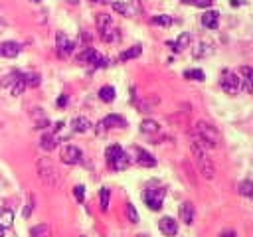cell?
<instances>
[{
    "instance_id": "cell-1",
    "label": "cell",
    "mask_w": 253,
    "mask_h": 237,
    "mask_svg": "<svg viewBox=\"0 0 253 237\" xmlns=\"http://www.w3.org/2000/svg\"><path fill=\"white\" fill-rule=\"evenodd\" d=\"M194 140H198L204 148H217L221 142V134L213 124L206 120H198L194 126Z\"/></svg>"
},
{
    "instance_id": "cell-2",
    "label": "cell",
    "mask_w": 253,
    "mask_h": 237,
    "mask_svg": "<svg viewBox=\"0 0 253 237\" xmlns=\"http://www.w3.org/2000/svg\"><path fill=\"white\" fill-rule=\"evenodd\" d=\"M38 174H40V180L45 184V186H49V188H57L59 186V170H57V166L49 160V158H40V162H38Z\"/></svg>"
},
{
    "instance_id": "cell-3",
    "label": "cell",
    "mask_w": 253,
    "mask_h": 237,
    "mask_svg": "<svg viewBox=\"0 0 253 237\" xmlns=\"http://www.w3.org/2000/svg\"><path fill=\"white\" fill-rule=\"evenodd\" d=\"M192 154H194V158H196V164H198V168H200L202 176H204V178H208V180H211V178H213V174H215L213 162L208 158L206 148H204L198 140H194V142H192Z\"/></svg>"
},
{
    "instance_id": "cell-4",
    "label": "cell",
    "mask_w": 253,
    "mask_h": 237,
    "mask_svg": "<svg viewBox=\"0 0 253 237\" xmlns=\"http://www.w3.org/2000/svg\"><path fill=\"white\" fill-rule=\"evenodd\" d=\"M97 30H99V36L103 41L107 43H113L119 40V30L113 22V18L109 14H99L97 16Z\"/></svg>"
},
{
    "instance_id": "cell-5",
    "label": "cell",
    "mask_w": 253,
    "mask_h": 237,
    "mask_svg": "<svg viewBox=\"0 0 253 237\" xmlns=\"http://www.w3.org/2000/svg\"><path fill=\"white\" fill-rule=\"evenodd\" d=\"M219 85L221 89L227 93V95H237L241 91V79L237 73L229 71V69H223L221 71V79H219Z\"/></svg>"
},
{
    "instance_id": "cell-6",
    "label": "cell",
    "mask_w": 253,
    "mask_h": 237,
    "mask_svg": "<svg viewBox=\"0 0 253 237\" xmlns=\"http://www.w3.org/2000/svg\"><path fill=\"white\" fill-rule=\"evenodd\" d=\"M164 194H166V192H164L162 188H148V190H144L142 199H144V203H146L152 211H156V209H160V207H162Z\"/></svg>"
},
{
    "instance_id": "cell-7",
    "label": "cell",
    "mask_w": 253,
    "mask_h": 237,
    "mask_svg": "<svg viewBox=\"0 0 253 237\" xmlns=\"http://www.w3.org/2000/svg\"><path fill=\"white\" fill-rule=\"evenodd\" d=\"M77 61H79V63H89V65H93V67H103V65L107 63V59H105L103 55H99V51H95L93 47L83 49V51L79 53Z\"/></svg>"
},
{
    "instance_id": "cell-8",
    "label": "cell",
    "mask_w": 253,
    "mask_h": 237,
    "mask_svg": "<svg viewBox=\"0 0 253 237\" xmlns=\"http://www.w3.org/2000/svg\"><path fill=\"white\" fill-rule=\"evenodd\" d=\"M61 160H63L65 164H69V166L79 164V162L83 160V152H81V148H77V146H73V144H65V146L61 148Z\"/></svg>"
},
{
    "instance_id": "cell-9",
    "label": "cell",
    "mask_w": 253,
    "mask_h": 237,
    "mask_svg": "<svg viewBox=\"0 0 253 237\" xmlns=\"http://www.w3.org/2000/svg\"><path fill=\"white\" fill-rule=\"evenodd\" d=\"M55 49H57L59 57H67L73 51V41L63 32H57V36H55Z\"/></svg>"
},
{
    "instance_id": "cell-10",
    "label": "cell",
    "mask_w": 253,
    "mask_h": 237,
    "mask_svg": "<svg viewBox=\"0 0 253 237\" xmlns=\"http://www.w3.org/2000/svg\"><path fill=\"white\" fill-rule=\"evenodd\" d=\"M239 79H241V89L245 93H253V67L249 65L239 67Z\"/></svg>"
},
{
    "instance_id": "cell-11",
    "label": "cell",
    "mask_w": 253,
    "mask_h": 237,
    "mask_svg": "<svg viewBox=\"0 0 253 237\" xmlns=\"http://www.w3.org/2000/svg\"><path fill=\"white\" fill-rule=\"evenodd\" d=\"M158 229H160L164 235H168V237H174V235L178 233V221H174L172 217L164 215V217L158 221Z\"/></svg>"
},
{
    "instance_id": "cell-12",
    "label": "cell",
    "mask_w": 253,
    "mask_h": 237,
    "mask_svg": "<svg viewBox=\"0 0 253 237\" xmlns=\"http://www.w3.org/2000/svg\"><path fill=\"white\" fill-rule=\"evenodd\" d=\"M99 126H101V130H105V128H123V126H126V120L121 117V115H109V117H105L101 122H99Z\"/></svg>"
},
{
    "instance_id": "cell-13",
    "label": "cell",
    "mask_w": 253,
    "mask_h": 237,
    "mask_svg": "<svg viewBox=\"0 0 253 237\" xmlns=\"http://www.w3.org/2000/svg\"><path fill=\"white\" fill-rule=\"evenodd\" d=\"M134 154H136V164H140V166H146V168H152V166H156V158L152 156V154H148L146 150H142V148H134Z\"/></svg>"
},
{
    "instance_id": "cell-14",
    "label": "cell",
    "mask_w": 253,
    "mask_h": 237,
    "mask_svg": "<svg viewBox=\"0 0 253 237\" xmlns=\"http://www.w3.org/2000/svg\"><path fill=\"white\" fill-rule=\"evenodd\" d=\"M20 43H16V41H2L0 43V57H16L18 53H20Z\"/></svg>"
},
{
    "instance_id": "cell-15",
    "label": "cell",
    "mask_w": 253,
    "mask_h": 237,
    "mask_svg": "<svg viewBox=\"0 0 253 237\" xmlns=\"http://www.w3.org/2000/svg\"><path fill=\"white\" fill-rule=\"evenodd\" d=\"M123 152H125V150H123L119 144H111V146L105 150V156H107V162H109V166H111V168H113V166H115V162L123 156Z\"/></svg>"
},
{
    "instance_id": "cell-16",
    "label": "cell",
    "mask_w": 253,
    "mask_h": 237,
    "mask_svg": "<svg viewBox=\"0 0 253 237\" xmlns=\"http://www.w3.org/2000/svg\"><path fill=\"white\" fill-rule=\"evenodd\" d=\"M180 219H182L186 225H190V223L194 221V205H192L190 201H184V203L180 205Z\"/></svg>"
},
{
    "instance_id": "cell-17",
    "label": "cell",
    "mask_w": 253,
    "mask_h": 237,
    "mask_svg": "<svg viewBox=\"0 0 253 237\" xmlns=\"http://www.w3.org/2000/svg\"><path fill=\"white\" fill-rule=\"evenodd\" d=\"M217 22H219V14H217L215 10H208V12L202 16V24H204L206 28H210V30L217 28Z\"/></svg>"
},
{
    "instance_id": "cell-18",
    "label": "cell",
    "mask_w": 253,
    "mask_h": 237,
    "mask_svg": "<svg viewBox=\"0 0 253 237\" xmlns=\"http://www.w3.org/2000/svg\"><path fill=\"white\" fill-rule=\"evenodd\" d=\"M26 87H28V83H26V75H24V73H18V77L14 79V83H12V87H10V93L18 97V95L24 93Z\"/></svg>"
},
{
    "instance_id": "cell-19",
    "label": "cell",
    "mask_w": 253,
    "mask_h": 237,
    "mask_svg": "<svg viewBox=\"0 0 253 237\" xmlns=\"http://www.w3.org/2000/svg\"><path fill=\"white\" fill-rule=\"evenodd\" d=\"M71 126H73L75 132H87V130L91 128V120H89L87 117H75V118L71 120Z\"/></svg>"
},
{
    "instance_id": "cell-20",
    "label": "cell",
    "mask_w": 253,
    "mask_h": 237,
    "mask_svg": "<svg viewBox=\"0 0 253 237\" xmlns=\"http://www.w3.org/2000/svg\"><path fill=\"white\" fill-rule=\"evenodd\" d=\"M40 146L43 148V150H53L55 146H57V136L55 134H51V132H45V134H42V138H40Z\"/></svg>"
},
{
    "instance_id": "cell-21",
    "label": "cell",
    "mask_w": 253,
    "mask_h": 237,
    "mask_svg": "<svg viewBox=\"0 0 253 237\" xmlns=\"http://www.w3.org/2000/svg\"><path fill=\"white\" fill-rule=\"evenodd\" d=\"M12 223H14V211L8 207H2L0 209V229H8V227H12Z\"/></svg>"
},
{
    "instance_id": "cell-22",
    "label": "cell",
    "mask_w": 253,
    "mask_h": 237,
    "mask_svg": "<svg viewBox=\"0 0 253 237\" xmlns=\"http://www.w3.org/2000/svg\"><path fill=\"white\" fill-rule=\"evenodd\" d=\"M115 95H117V91H115V87H111V85H105V87L99 89V99H101L103 103L115 101Z\"/></svg>"
},
{
    "instance_id": "cell-23",
    "label": "cell",
    "mask_w": 253,
    "mask_h": 237,
    "mask_svg": "<svg viewBox=\"0 0 253 237\" xmlns=\"http://www.w3.org/2000/svg\"><path fill=\"white\" fill-rule=\"evenodd\" d=\"M213 51V45L210 41H200V45L194 49V57H206Z\"/></svg>"
},
{
    "instance_id": "cell-24",
    "label": "cell",
    "mask_w": 253,
    "mask_h": 237,
    "mask_svg": "<svg viewBox=\"0 0 253 237\" xmlns=\"http://www.w3.org/2000/svg\"><path fill=\"white\" fill-rule=\"evenodd\" d=\"M158 122L156 120H150V118H146V120H142L140 122V132H144V134H154V132H158Z\"/></svg>"
},
{
    "instance_id": "cell-25",
    "label": "cell",
    "mask_w": 253,
    "mask_h": 237,
    "mask_svg": "<svg viewBox=\"0 0 253 237\" xmlns=\"http://www.w3.org/2000/svg\"><path fill=\"white\" fill-rule=\"evenodd\" d=\"M190 41H192V36H190L188 32H184V34L178 36V40H176V43H174V49H176V51H182L184 47L190 45Z\"/></svg>"
},
{
    "instance_id": "cell-26",
    "label": "cell",
    "mask_w": 253,
    "mask_h": 237,
    "mask_svg": "<svg viewBox=\"0 0 253 237\" xmlns=\"http://www.w3.org/2000/svg\"><path fill=\"white\" fill-rule=\"evenodd\" d=\"M30 237H49V227L45 223H40L30 229Z\"/></svg>"
},
{
    "instance_id": "cell-27",
    "label": "cell",
    "mask_w": 253,
    "mask_h": 237,
    "mask_svg": "<svg viewBox=\"0 0 253 237\" xmlns=\"http://www.w3.org/2000/svg\"><path fill=\"white\" fill-rule=\"evenodd\" d=\"M239 194L245 196V198H249V199H253V180L241 182V184H239Z\"/></svg>"
},
{
    "instance_id": "cell-28",
    "label": "cell",
    "mask_w": 253,
    "mask_h": 237,
    "mask_svg": "<svg viewBox=\"0 0 253 237\" xmlns=\"http://www.w3.org/2000/svg\"><path fill=\"white\" fill-rule=\"evenodd\" d=\"M140 51H142V47H140V45H132L130 49H126V51H123V53H121V61L134 59V57H138V55H140Z\"/></svg>"
},
{
    "instance_id": "cell-29",
    "label": "cell",
    "mask_w": 253,
    "mask_h": 237,
    "mask_svg": "<svg viewBox=\"0 0 253 237\" xmlns=\"http://www.w3.org/2000/svg\"><path fill=\"white\" fill-rule=\"evenodd\" d=\"M184 77L194 79V81H204V79H206V75H204V71H202V69H188V71L184 73Z\"/></svg>"
},
{
    "instance_id": "cell-30",
    "label": "cell",
    "mask_w": 253,
    "mask_h": 237,
    "mask_svg": "<svg viewBox=\"0 0 253 237\" xmlns=\"http://www.w3.org/2000/svg\"><path fill=\"white\" fill-rule=\"evenodd\" d=\"M109 199H111V190L109 188H101V209L103 211L109 209Z\"/></svg>"
},
{
    "instance_id": "cell-31",
    "label": "cell",
    "mask_w": 253,
    "mask_h": 237,
    "mask_svg": "<svg viewBox=\"0 0 253 237\" xmlns=\"http://www.w3.org/2000/svg\"><path fill=\"white\" fill-rule=\"evenodd\" d=\"M152 24H154V26H170V24H172V18L166 16V14H158V16L152 18Z\"/></svg>"
},
{
    "instance_id": "cell-32",
    "label": "cell",
    "mask_w": 253,
    "mask_h": 237,
    "mask_svg": "<svg viewBox=\"0 0 253 237\" xmlns=\"http://www.w3.org/2000/svg\"><path fill=\"white\" fill-rule=\"evenodd\" d=\"M111 6H113L115 12H119V14H123V16H128V14H130V8H128L125 2H113Z\"/></svg>"
},
{
    "instance_id": "cell-33",
    "label": "cell",
    "mask_w": 253,
    "mask_h": 237,
    "mask_svg": "<svg viewBox=\"0 0 253 237\" xmlns=\"http://www.w3.org/2000/svg\"><path fill=\"white\" fill-rule=\"evenodd\" d=\"M126 215H128V221L130 223H138V213H136V209H134L132 203H126Z\"/></svg>"
},
{
    "instance_id": "cell-34",
    "label": "cell",
    "mask_w": 253,
    "mask_h": 237,
    "mask_svg": "<svg viewBox=\"0 0 253 237\" xmlns=\"http://www.w3.org/2000/svg\"><path fill=\"white\" fill-rule=\"evenodd\" d=\"M26 83L32 85V87H38V85H40V75H38V73H30V75H26Z\"/></svg>"
},
{
    "instance_id": "cell-35",
    "label": "cell",
    "mask_w": 253,
    "mask_h": 237,
    "mask_svg": "<svg viewBox=\"0 0 253 237\" xmlns=\"http://www.w3.org/2000/svg\"><path fill=\"white\" fill-rule=\"evenodd\" d=\"M73 194H75V199L77 201H83L85 199V188L83 186H75L73 188Z\"/></svg>"
},
{
    "instance_id": "cell-36",
    "label": "cell",
    "mask_w": 253,
    "mask_h": 237,
    "mask_svg": "<svg viewBox=\"0 0 253 237\" xmlns=\"http://www.w3.org/2000/svg\"><path fill=\"white\" fill-rule=\"evenodd\" d=\"M188 4H194V6H198V8H208V6H211V2L213 0H186Z\"/></svg>"
},
{
    "instance_id": "cell-37",
    "label": "cell",
    "mask_w": 253,
    "mask_h": 237,
    "mask_svg": "<svg viewBox=\"0 0 253 237\" xmlns=\"http://www.w3.org/2000/svg\"><path fill=\"white\" fill-rule=\"evenodd\" d=\"M32 209H34V196L28 198V203H26V209H24V217H30Z\"/></svg>"
},
{
    "instance_id": "cell-38",
    "label": "cell",
    "mask_w": 253,
    "mask_h": 237,
    "mask_svg": "<svg viewBox=\"0 0 253 237\" xmlns=\"http://www.w3.org/2000/svg\"><path fill=\"white\" fill-rule=\"evenodd\" d=\"M219 237H237V235H235V231L227 229V231H221V235H219Z\"/></svg>"
},
{
    "instance_id": "cell-39",
    "label": "cell",
    "mask_w": 253,
    "mask_h": 237,
    "mask_svg": "<svg viewBox=\"0 0 253 237\" xmlns=\"http://www.w3.org/2000/svg\"><path fill=\"white\" fill-rule=\"evenodd\" d=\"M65 103H67V97H65V95H63V97H59V99H57V105H59V107H63V105H65Z\"/></svg>"
},
{
    "instance_id": "cell-40",
    "label": "cell",
    "mask_w": 253,
    "mask_h": 237,
    "mask_svg": "<svg viewBox=\"0 0 253 237\" xmlns=\"http://www.w3.org/2000/svg\"><path fill=\"white\" fill-rule=\"evenodd\" d=\"M91 2H97V4H107L109 0H91Z\"/></svg>"
},
{
    "instance_id": "cell-41",
    "label": "cell",
    "mask_w": 253,
    "mask_h": 237,
    "mask_svg": "<svg viewBox=\"0 0 253 237\" xmlns=\"http://www.w3.org/2000/svg\"><path fill=\"white\" fill-rule=\"evenodd\" d=\"M239 4H241L239 0H231V6H239Z\"/></svg>"
},
{
    "instance_id": "cell-42",
    "label": "cell",
    "mask_w": 253,
    "mask_h": 237,
    "mask_svg": "<svg viewBox=\"0 0 253 237\" xmlns=\"http://www.w3.org/2000/svg\"><path fill=\"white\" fill-rule=\"evenodd\" d=\"M0 237H4V229H0Z\"/></svg>"
},
{
    "instance_id": "cell-43",
    "label": "cell",
    "mask_w": 253,
    "mask_h": 237,
    "mask_svg": "<svg viewBox=\"0 0 253 237\" xmlns=\"http://www.w3.org/2000/svg\"><path fill=\"white\" fill-rule=\"evenodd\" d=\"M2 26H4V24H2V20H0V28H2Z\"/></svg>"
},
{
    "instance_id": "cell-44",
    "label": "cell",
    "mask_w": 253,
    "mask_h": 237,
    "mask_svg": "<svg viewBox=\"0 0 253 237\" xmlns=\"http://www.w3.org/2000/svg\"><path fill=\"white\" fill-rule=\"evenodd\" d=\"M34 2H40V0H34Z\"/></svg>"
}]
</instances>
